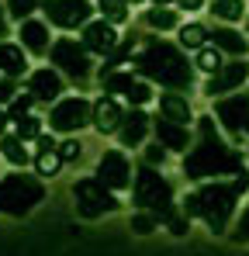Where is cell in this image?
<instances>
[{"label": "cell", "mask_w": 249, "mask_h": 256, "mask_svg": "<svg viewBox=\"0 0 249 256\" xmlns=\"http://www.w3.org/2000/svg\"><path fill=\"white\" fill-rule=\"evenodd\" d=\"M246 132H249V122H246Z\"/></svg>", "instance_id": "obj_46"}, {"label": "cell", "mask_w": 249, "mask_h": 256, "mask_svg": "<svg viewBox=\"0 0 249 256\" xmlns=\"http://www.w3.org/2000/svg\"><path fill=\"white\" fill-rule=\"evenodd\" d=\"M156 138H160L163 149H173V152H187V146H190V132H187L184 125L166 122V118L156 122Z\"/></svg>", "instance_id": "obj_20"}, {"label": "cell", "mask_w": 249, "mask_h": 256, "mask_svg": "<svg viewBox=\"0 0 249 256\" xmlns=\"http://www.w3.org/2000/svg\"><path fill=\"white\" fill-rule=\"evenodd\" d=\"M249 80V62L246 59H236V62H225L211 80L204 84V94L208 97H222V94H239L242 90V84Z\"/></svg>", "instance_id": "obj_14"}, {"label": "cell", "mask_w": 249, "mask_h": 256, "mask_svg": "<svg viewBox=\"0 0 249 256\" xmlns=\"http://www.w3.org/2000/svg\"><path fill=\"white\" fill-rule=\"evenodd\" d=\"M176 4H180L184 10H201V4H204V0H176Z\"/></svg>", "instance_id": "obj_41"}, {"label": "cell", "mask_w": 249, "mask_h": 256, "mask_svg": "<svg viewBox=\"0 0 249 256\" xmlns=\"http://www.w3.org/2000/svg\"><path fill=\"white\" fill-rule=\"evenodd\" d=\"M214 118L222 122V128L232 135V138H242L249 122V90H239V94H228L214 104Z\"/></svg>", "instance_id": "obj_9"}, {"label": "cell", "mask_w": 249, "mask_h": 256, "mask_svg": "<svg viewBox=\"0 0 249 256\" xmlns=\"http://www.w3.org/2000/svg\"><path fill=\"white\" fill-rule=\"evenodd\" d=\"M163 222L170 225V232H173V236H184V232L190 228V225H187V214H184V212H176V208H173V212L166 214Z\"/></svg>", "instance_id": "obj_35"}, {"label": "cell", "mask_w": 249, "mask_h": 256, "mask_svg": "<svg viewBox=\"0 0 249 256\" xmlns=\"http://www.w3.org/2000/svg\"><path fill=\"white\" fill-rule=\"evenodd\" d=\"M104 90L111 94V97H124V100H132L135 108H142V104H149L152 100V86L149 80H142L138 73H111L108 80H100Z\"/></svg>", "instance_id": "obj_11"}, {"label": "cell", "mask_w": 249, "mask_h": 256, "mask_svg": "<svg viewBox=\"0 0 249 256\" xmlns=\"http://www.w3.org/2000/svg\"><path fill=\"white\" fill-rule=\"evenodd\" d=\"M97 4L104 10V21H111V24H122L124 18H128V4L124 0H97Z\"/></svg>", "instance_id": "obj_31"}, {"label": "cell", "mask_w": 249, "mask_h": 256, "mask_svg": "<svg viewBox=\"0 0 249 256\" xmlns=\"http://www.w3.org/2000/svg\"><path fill=\"white\" fill-rule=\"evenodd\" d=\"M83 48L86 52H94V56H111L114 48H118V32H114V24L111 21H90L86 28H83Z\"/></svg>", "instance_id": "obj_15"}, {"label": "cell", "mask_w": 249, "mask_h": 256, "mask_svg": "<svg viewBox=\"0 0 249 256\" xmlns=\"http://www.w3.org/2000/svg\"><path fill=\"white\" fill-rule=\"evenodd\" d=\"M184 173L187 180H218L242 173V152L222 142L214 118H198V146H190V152L184 156Z\"/></svg>", "instance_id": "obj_1"}, {"label": "cell", "mask_w": 249, "mask_h": 256, "mask_svg": "<svg viewBox=\"0 0 249 256\" xmlns=\"http://www.w3.org/2000/svg\"><path fill=\"white\" fill-rule=\"evenodd\" d=\"M45 201V184L32 173H7L0 180V214L21 218Z\"/></svg>", "instance_id": "obj_4"}, {"label": "cell", "mask_w": 249, "mask_h": 256, "mask_svg": "<svg viewBox=\"0 0 249 256\" xmlns=\"http://www.w3.org/2000/svg\"><path fill=\"white\" fill-rule=\"evenodd\" d=\"M14 135H18V138H35V142H38L42 138V118H35V114L18 118V122H14Z\"/></svg>", "instance_id": "obj_29"}, {"label": "cell", "mask_w": 249, "mask_h": 256, "mask_svg": "<svg viewBox=\"0 0 249 256\" xmlns=\"http://www.w3.org/2000/svg\"><path fill=\"white\" fill-rule=\"evenodd\" d=\"M73 198H76V212L80 218H100L122 208V201L114 198V190H108L97 176H83L73 184Z\"/></svg>", "instance_id": "obj_6"}, {"label": "cell", "mask_w": 249, "mask_h": 256, "mask_svg": "<svg viewBox=\"0 0 249 256\" xmlns=\"http://www.w3.org/2000/svg\"><path fill=\"white\" fill-rule=\"evenodd\" d=\"M0 73L7 80H18L28 73V56H24V45L14 42H0Z\"/></svg>", "instance_id": "obj_19"}, {"label": "cell", "mask_w": 249, "mask_h": 256, "mask_svg": "<svg viewBox=\"0 0 249 256\" xmlns=\"http://www.w3.org/2000/svg\"><path fill=\"white\" fill-rule=\"evenodd\" d=\"M146 24L156 28V32H173V28L180 24V18H176V10H170V7H152V10H146Z\"/></svg>", "instance_id": "obj_26"}, {"label": "cell", "mask_w": 249, "mask_h": 256, "mask_svg": "<svg viewBox=\"0 0 249 256\" xmlns=\"http://www.w3.org/2000/svg\"><path fill=\"white\" fill-rule=\"evenodd\" d=\"M32 104H35V97H32V94H18V97L10 100V108H7V118H10V122H18V118L32 114Z\"/></svg>", "instance_id": "obj_33"}, {"label": "cell", "mask_w": 249, "mask_h": 256, "mask_svg": "<svg viewBox=\"0 0 249 256\" xmlns=\"http://www.w3.org/2000/svg\"><path fill=\"white\" fill-rule=\"evenodd\" d=\"M83 146L76 138H66V142H59V156H62V163H73V160H80Z\"/></svg>", "instance_id": "obj_36"}, {"label": "cell", "mask_w": 249, "mask_h": 256, "mask_svg": "<svg viewBox=\"0 0 249 256\" xmlns=\"http://www.w3.org/2000/svg\"><path fill=\"white\" fill-rule=\"evenodd\" d=\"M0 152L10 166H24L32 160L28 149H24V138H18V135H0Z\"/></svg>", "instance_id": "obj_23"}, {"label": "cell", "mask_w": 249, "mask_h": 256, "mask_svg": "<svg viewBox=\"0 0 249 256\" xmlns=\"http://www.w3.org/2000/svg\"><path fill=\"white\" fill-rule=\"evenodd\" d=\"M45 14H48V24H56V28H86L90 24V14H94V7H90V0H48L45 4Z\"/></svg>", "instance_id": "obj_10"}, {"label": "cell", "mask_w": 249, "mask_h": 256, "mask_svg": "<svg viewBox=\"0 0 249 256\" xmlns=\"http://www.w3.org/2000/svg\"><path fill=\"white\" fill-rule=\"evenodd\" d=\"M246 32H249V21H246Z\"/></svg>", "instance_id": "obj_45"}, {"label": "cell", "mask_w": 249, "mask_h": 256, "mask_svg": "<svg viewBox=\"0 0 249 256\" xmlns=\"http://www.w3.org/2000/svg\"><path fill=\"white\" fill-rule=\"evenodd\" d=\"M42 149H59V142H56L52 135H42V138H38V152H42Z\"/></svg>", "instance_id": "obj_40"}, {"label": "cell", "mask_w": 249, "mask_h": 256, "mask_svg": "<svg viewBox=\"0 0 249 256\" xmlns=\"http://www.w3.org/2000/svg\"><path fill=\"white\" fill-rule=\"evenodd\" d=\"M94 125V104L86 97H62L52 104L48 111V128L52 132H66V135H76L80 128Z\"/></svg>", "instance_id": "obj_7"}, {"label": "cell", "mask_w": 249, "mask_h": 256, "mask_svg": "<svg viewBox=\"0 0 249 256\" xmlns=\"http://www.w3.org/2000/svg\"><path fill=\"white\" fill-rule=\"evenodd\" d=\"M14 97H18V84L4 76V80H0V104H10Z\"/></svg>", "instance_id": "obj_38"}, {"label": "cell", "mask_w": 249, "mask_h": 256, "mask_svg": "<svg viewBox=\"0 0 249 256\" xmlns=\"http://www.w3.org/2000/svg\"><path fill=\"white\" fill-rule=\"evenodd\" d=\"M124 114H128V111L118 104V97H111V94H104V97H97V100H94V128H97L100 135L122 132Z\"/></svg>", "instance_id": "obj_16"}, {"label": "cell", "mask_w": 249, "mask_h": 256, "mask_svg": "<svg viewBox=\"0 0 249 256\" xmlns=\"http://www.w3.org/2000/svg\"><path fill=\"white\" fill-rule=\"evenodd\" d=\"M211 45L222 48V52H228V56H236V59H246V52H249V42L236 28H214L211 32Z\"/></svg>", "instance_id": "obj_22"}, {"label": "cell", "mask_w": 249, "mask_h": 256, "mask_svg": "<svg viewBox=\"0 0 249 256\" xmlns=\"http://www.w3.org/2000/svg\"><path fill=\"white\" fill-rule=\"evenodd\" d=\"M132 52H135V38L128 35V38H122V42H118V48H114V52L108 56V62L100 66V80H108L111 73H118V66H122L124 59L132 56Z\"/></svg>", "instance_id": "obj_24"}, {"label": "cell", "mask_w": 249, "mask_h": 256, "mask_svg": "<svg viewBox=\"0 0 249 256\" xmlns=\"http://www.w3.org/2000/svg\"><path fill=\"white\" fill-rule=\"evenodd\" d=\"M180 45H184V48L201 52L204 45H211V35H208L204 24H198V21H194V24H184V28H180Z\"/></svg>", "instance_id": "obj_25"}, {"label": "cell", "mask_w": 249, "mask_h": 256, "mask_svg": "<svg viewBox=\"0 0 249 256\" xmlns=\"http://www.w3.org/2000/svg\"><path fill=\"white\" fill-rule=\"evenodd\" d=\"M249 190V176L246 173H239L232 184H222V180H211L204 187H198L194 194H187V201H184V214L190 218V214H198V218H204V225L214 232V236H222L225 228H228V222H232V214H236V204H239V198Z\"/></svg>", "instance_id": "obj_2"}, {"label": "cell", "mask_w": 249, "mask_h": 256, "mask_svg": "<svg viewBox=\"0 0 249 256\" xmlns=\"http://www.w3.org/2000/svg\"><path fill=\"white\" fill-rule=\"evenodd\" d=\"M194 66L208 73V76H214L222 66H225V59H222V48H214V45H204L201 52H198V59H194Z\"/></svg>", "instance_id": "obj_27"}, {"label": "cell", "mask_w": 249, "mask_h": 256, "mask_svg": "<svg viewBox=\"0 0 249 256\" xmlns=\"http://www.w3.org/2000/svg\"><path fill=\"white\" fill-rule=\"evenodd\" d=\"M132 198H135V208L156 214V218H166V214L173 212V184L156 166H138L135 170Z\"/></svg>", "instance_id": "obj_5"}, {"label": "cell", "mask_w": 249, "mask_h": 256, "mask_svg": "<svg viewBox=\"0 0 249 256\" xmlns=\"http://www.w3.org/2000/svg\"><path fill=\"white\" fill-rule=\"evenodd\" d=\"M135 70L142 80H152V84H163L170 90H187L194 80V70L187 62V56L170 42L160 38H149L146 48L135 56Z\"/></svg>", "instance_id": "obj_3"}, {"label": "cell", "mask_w": 249, "mask_h": 256, "mask_svg": "<svg viewBox=\"0 0 249 256\" xmlns=\"http://www.w3.org/2000/svg\"><path fill=\"white\" fill-rule=\"evenodd\" d=\"M21 45H24V52H35V56H45L52 45H48V24H42V21H21Z\"/></svg>", "instance_id": "obj_21"}, {"label": "cell", "mask_w": 249, "mask_h": 256, "mask_svg": "<svg viewBox=\"0 0 249 256\" xmlns=\"http://www.w3.org/2000/svg\"><path fill=\"white\" fill-rule=\"evenodd\" d=\"M232 239H236V242H249V208L242 212L239 225H236V232H232Z\"/></svg>", "instance_id": "obj_37"}, {"label": "cell", "mask_w": 249, "mask_h": 256, "mask_svg": "<svg viewBox=\"0 0 249 256\" xmlns=\"http://www.w3.org/2000/svg\"><path fill=\"white\" fill-rule=\"evenodd\" d=\"M152 4H156V7H166V4H170V0H152Z\"/></svg>", "instance_id": "obj_44"}, {"label": "cell", "mask_w": 249, "mask_h": 256, "mask_svg": "<svg viewBox=\"0 0 249 256\" xmlns=\"http://www.w3.org/2000/svg\"><path fill=\"white\" fill-rule=\"evenodd\" d=\"M4 35H7V10L0 7V38H4Z\"/></svg>", "instance_id": "obj_42"}, {"label": "cell", "mask_w": 249, "mask_h": 256, "mask_svg": "<svg viewBox=\"0 0 249 256\" xmlns=\"http://www.w3.org/2000/svg\"><path fill=\"white\" fill-rule=\"evenodd\" d=\"M211 14L222 18V21H239L242 18V0H214L211 4Z\"/></svg>", "instance_id": "obj_30"}, {"label": "cell", "mask_w": 249, "mask_h": 256, "mask_svg": "<svg viewBox=\"0 0 249 256\" xmlns=\"http://www.w3.org/2000/svg\"><path fill=\"white\" fill-rule=\"evenodd\" d=\"M62 90H66V80H62L59 70L42 66V70H32V73H28V94H32L38 104H56V100H62Z\"/></svg>", "instance_id": "obj_13"}, {"label": "cell", "mask_w": 249, "mask_h": 256, "mask_svg": "<svg viewBox=\"0 0 249 256\" xmlns=\"http://www.w3.org/2000/svg\"><path fill=\"white\" fill-rule=\"evenodd\" d=\"M149 128H152L149 114H146L142 108H132V111L124 114L118 138H122V146H142V142H146V135H149Z\"/></svg>", "instance_id": "obj_17"}, {"label": "cell", "mask_w": 249, "mask_h": 256, "mask_svg": "<svg viewBox=\"0 0 249 256\" xmlns=\"http://www.w3.org/2000/svg\"><path fill=\"white\" fill-rule=\"evenodd\" d=\"M7 122H10V118H7V111L0 108V135H4V128H7Z\"/></svg>", "instance_id": "obj_43"}, {"label": "cell", "mask_w": 249, "mask_h": 256, "mask_svg": "<svg viewBox=\"0 0 249 256\" xmlns=\"http://www.w3.org/2000/svg\"><path fill=\"white\" fill-rule=\"evenodd\" d=\"M38 7H42V0H7V14L18 18V21H28L32 10H38Z\"/></svg>", "instance_id": "obj_32"}, {"label": "cell", "mask_w": 249, "mask_h": 256, "mask_svg": "<svg viewBox=\"0 0 249 256\" xmlns=\"http://www.w3.org/2000/svg\"><path fill=\"white\" fill-rule=\"evenodd\" d=\"M97 180L108 187V190H124L132 187V163L122 149H108L97 163Z\"/></svg>", "instance_id": "obj_12"}, {"label": "cell", "mask_w": 249, "mask_h": 256, "mask_svg": "<svg viewBox=\"0 0 249 256\" xmlns=\"http://www.w3.org/2000/svg\"><path fill=\"white\" fill-rule=\"evenodd\" d=\"M48 59H52V70L66 73L70 80H86V76H90V70H94L90 52H86L83 42H76V38H59V42H52Z\"/></svg>", "instance_id": "obj_8"}, {"label": "cell", "mask_w": 249, "mask_h": 256, "mask_svg": "<svg viewBox=\"0 0 249 256\" xmlns=\"http://www.w3.org/2000/svg\"><path fill=\"white\" fill-rule=\"evenodd\" d=\"M156 225H160V218H156V214H149V212H142V214H135V218H132V228H135L138 236H149Z\"/></svg>", "instance_id": "obj_34"}, {"label": "cell", "mask_w": 249, "mask_h": 256, "mask_svg": "<svg viewBox=\"0 0 249 256\" xmlns=\"http://www.w3.org/2000/svg\"><path fill=\"white\" fill-rule=\"evenodd\" d=\"M160 114H163L166 122H173V125H190L194 122V111H190V100L184 97V94H176V90H170L160 97Z\"/></svg>", "instance_id": "obj_18"}, {"label": "cell", "mask_w": 249, "mask_h": 256, "mask_svg": "<svg viewBox=\"0 0 249 256\" xmlns=\"http://www.w3.org/2000/svg\"><path fill=\"white\" fill-rule=\"evenodd\" d=\"M163 160H166V149L160 146V142L146 149V166H156V163H163Z\"/></svg>", "instance_id": "obj_39"}, {"label": "cell", "mask_w": 249, "mask_h": 256, "mask_svg": "<svg viewBox=\"0 0 249 256\" xmlns=\"http://www.w3.org/2000/svg\"><path fill=\"white\" fill-rule=\"evenodd\" d=\"M59 166H62L59 149H42V152H35V173L38 176H56Z\"/></svg>", "instance_id": "obj_28"}]
</instances>
